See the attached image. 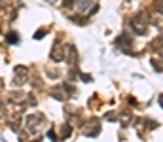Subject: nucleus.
Returning a JSON list of instances; mask_svg holds the SVG:
<instances>
[{
    "mask_svg": "<svg viewBox=\"0 0 163 142\" xmlns=\"http://www.w3.org/2000/svg\"><path fill=\"white\" fill-rule=\"evenodd\" d=\"M51 59L53 61H63L64 59V49L61 46H55V48H53V51H51Z\"/></svg>",
    "mask_w": 163,
    "mask_h": 142,
    "instance_id": "obj_1",
    "label": "nucleus"
},
{
    "mask_svg": "<svg viewBox=\"0 0 163 142\" xmlns=\"http://www.w3.org/2000/svg\"><path fill=\"white\" fill-rule=\"evenodd\" d=\"M133 27H135V30H137V32H144V30H146V23L138 21V17H137V19H133Z\"/></svg>",
    "mask_w": 163,
    "mask_h": 142,
    "instance_id": "obj_2",
    "label": "nucleus"
},
{
    "mask_svg": "<svg viewBox=\"0 0 163 142\" xmlns=\"http://www.w3.org/2000/svg\"><path fill=\"white\" fill-rule=\"evenodd\" d=\"M78 10H80V12H87V10H93V4L91 2H80Z\"/></svg>",
    "mask_w": 163,
    "mask_h": 142,
    "instance_id": "obj_3",
    "label": "nucleus"
},
{
    "mask_svg": "<svg viewBox=\"0 0 163 142\" xmlns=\"http://www.w3.org/2000/svg\"><path fill=\"white\" fill-rule=\"evenodd\" d=\"M6 38H8V42H10V44H17V36H15V32H10Z\"/></svg>",
    "mask_w": 163,
    "mask_h": 142,
    "instance_id": "obj_4",
    "label": "nucleus"
},
{
    "mask_svg": "<svg viewBox=\"0 0 163 142\" xmlns=\"http://www.w3.org/2000/svg\"><path fill=\"white\" fill-rule=\"evenodd\" d=\"M44 32H46L44 29H42V30H38L36 34H34V38H36V40H40V38H44Z\"/></svg>",
    "mask_w": 163,
    "mask_h": 142,
    "instance_id": "obj_5",
    "label": "nucleus"
},
{
    "mask_svg": "<svg viewBox=\"0 0 163 142\" xmlns=\"http://www.w3.org/2000/svg\"><path fill=\"white\" fill-rule=\"evenodd\" d=\"M48 138H51V140H55L57 136H55V133H53V131H49V133H48Z\"/></svg>",
    "mask_w": 163,
    "mask_h": 142,
    "instance_id": "obj_6",
    "label": "nucleus"
},
{
    "mask_svg": "<svg viewBox=\"0 0 163 142\" xmlns=\"http://www.w3.org/2000/svg\"><path fill=\"white\" fill-rule=\"evenodd\" d=\"M48 2H57V0H48Z\"/></svg>",
    "mask_w": 163,
    "mask_h": 142,
    "instance_id": "obj_7",
    "label": "nucleus"
}]
</instances>
